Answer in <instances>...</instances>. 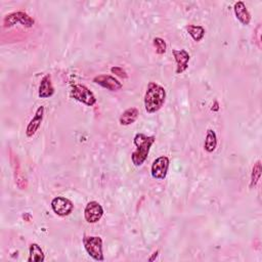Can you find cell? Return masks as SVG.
Returning a JSON list of instances; mask_svg holds the SVG:
<instances>
[{"label": "cell", "mask_w": 262, "mask_h": 262, "mask_svg": "<svg viewBox=\"0 0 262 262\" xmlns=\"http://www.w3.org/2000/svg\"><path fill=\"white\" fill-rule=\"evenodd\" d=\"M92 81L110 91H118L123 87L122 83L118 79L111 75H98L95 76Z\"/></svg>", "instance_id": "30bf717a"}, {"label": "cell", "mask_w": 262, "mask_h": 262, "mask_svg": "<svg viewBox=\"0 0 262 262\" xmlns=\"http://www.w3.org/2000/svg\"><path fill=\"white\" fill-rule=\"evenodd\" d=\"M159 253H160V251L159 250H157V251H155L154 253H153V255H152V257H150L149 258V261H155L157 258H158V256H159Z\"/></svg>", "instance_id": "603a6c76"}, {"label": "cell", "mask_w": 262, "mask_h": 262, "mask_svg": "<svg viewBox=\"0 0 262 262\" xmlns=\"http://www.w3.org/2000/svg\"><path fill=\"white\" fill-rule=\"evenodd\" d=\"M54 94V87L51 81V75L46 74L40 81L38 88V96L40 98H49Z\"/></svg>", "instance_id": "7c38bea8"}, {"label": "cell", "mask_w": 262, "mask_h": 262, "mask_svg": "<svg viewBox=\"0 0 262 262\" xmlns=\"http://www.w3.org/2000/svg\"><path fill=\"white\" fill-rule=\"evenodd\" d=\"M84 249L93 260L104 261L103 252V239L97 236H84L83 237Z\"/></svg>", "instance_id": "3957f363"}, {"label": "cell", "mask_w": 262, "mask_h": 262, "mask_svg": "<svg viewBox=\"0 0 262 262\" xmlns=\"http://www.w3.org/2000/svg\"><path fill=\"white\" fill-rule=\"evenodd\" d=\"M50 206L52 211L61 217L68 216L72 213L74 209V204L72 203L71 200L65 197H55L52 199Z\"/></svg>", "instance_id": "52a82bcc"}, {"label": "cell", "mask_w": 262, "mask_h": 262, "mask_svg": "<svg viewBox=\"0 0 262 262\" xmlns=\"http://www.w3.org/2000/svg\"><path fill=\"white\" fill-rule=\"evenodd\" d=\"M261 171H262V168H261V161H258L254 164L253 168H252V173H251V182H250V187H255L260 179V176H261Z\"/></svg>", "instance_id": "d6986e66"}, {"label": "cell", "mask_w": 262, "mask_h": 262, "mask_svg": "<svg viewBox=\"0 0 262 262\" xmlns=\"http://www.w3.org/2000/svg\"><path fill=\"white\" fill-rule=\"evenodd\" d=\"M166 100V90L163 86L156 82H150L144 93V109L149 114L161 110Z\"/></svg>", "instance_id": "6da1fadb"}, {"label": "cell", "mask_w": 262, "mask_h": 262, "mask_svg": "<svg viewBox=\"0 0 262 262\" xmlns=\"http://www.w3.org/2000/svg\"><path fill=\"white\" fill-rule=\"evenodd\" d=\"M261 25L259 24L258 26H257V28H256V30H255V33H254V36L256 35V38H257V40H256V43H257V45H258V48L260 49L261 48V37H260V35H261Z\"/></svg>", "instance_id": "7402d4cb"}, {"label": "cell", "mask_w": 262, "mask_h": 262, "mask_svg": "<svg viewBox=\"0 0 262 262\" xmlns=\"http://www.w3.org/2000/svg\"><path fill=\"white\" fill-rule=\"evenodd\" d=\"M11 162H12V166L14 169V179H16V183L21 188V190H25V188L27 187V181H26V178H24L23 173L21 172V166L19 163L18 157L12 156Z\"/></svg>", "instance_id": "9a60e30c"}, {"label": "cell", "mask_w": 262, "mask_h": 262, "mask_svg": "<svg viewBox=\"0 0 262 262\" xmlns=\"http://www.w3.org/2000/svg\"><path fill=\"white\" fill-rule=\"evenodd\" d=\"M18 23L26 28H31L35 24V21L25 11H13L3 19V26L5 28H10Z\"/></svg>", "instance_id": "5b68a950"}, {"label": "cell", "mask_w": 262, "mask_h": 262, "mask_svg": "<svg viewBox=\"0 0 262 262\" xmlns=\"http://www.w3.org/2000/svg\"><path fill=\"white\" fill-rule=\"evenodd\" d=\"M170 160L167 156L158 157L152 164L151 174L152 177L157 180H164L167 176Z\"/></svg>", "instance_id": "8992f818"}, {"label": "cell", "mask_w": 262, "mask_h": 262, "mask_svg": "<svg viewBox=\"0 0 262 262\" xmlns=\"http://www.w3.org/2000/svg\"><path fill=\"white\" fill-rule=\"evenodd\" d=\"M44 106H40L38 107V109L35 112L34 117L30 120V122L28 123L27 127H26V135L27 137L31 138L33 137L36 132L38 131V129L41 126V123L43 121V117H44Z\"/></svg>", "instance_id": "9c48e42d"}, {"label": "cell", "mask_w": 262, "mask_h": 262, "mask_svg": "<svg viewBox=\"0 0 262 262\" xmlns=\"http://www.w3.org/2000/svg\"><path fill=\"white\" fill-rule=\"evenodd\" d=\"M153 45L156 48V52L159 55H163L167 50V44L163 38L161 37H155L153 39Z\"/></svg>", "instance_id": "ffe728a7"}, {"label": "cell", "mask_w": 262, "mask_h": 262, "mask_svg": "<svg viewBox=\"0 0 262 262\" xmlns=\"http://www.w3.org/2000/svg\"><path fill=\"white\" fill-rule=\"evenodd\" d=\"M186 31L196 42H200L204 36H205V29L202 26L199 25H187L186 26Z\"/></svg>", "instance_id": "ac0fdd59"}, {"label": "cell", "mask_w": 262, "mask_h": 262, "mask_svg": "<svg viewBox=\"0 0 262 262\" xmlns=\"http://www.w3.org/2000/svg\"><path fill=\"white\" fill-rule=\"evenodd\" d=\"M45 260V255L43 250L41 249V247L36 244L33 243L29 247V258L28 261L29 262H43Z\"/></svg>", "instance_id": "2e32d148"}, {"label": "cell", "mask_w": 262, "mask_h": 262, "mask_svg": "<svg viewBox=\"0 0 262 262\" xmlns=\"http://www.w3.org/2000/svg\"><path fill=\"white\" fill-rule=\"evenodd\" d=\"M155 136H148L144 133H136L133 138V143L136 147L135 151L131 154V161L136 167H140L148 159L152 145L155 143Z\"/></svg>", "instance_id": "7a4b0ae2"}, {"label": "cell", "mask_w": 262, "mask_h": 262, "mask_svg": "<svg viewBox=\"0 0 262 262\" xmlns=\"http://www.w3.org/2000/svg\"><path fill=\"white\" fill-rule=\"evenodd\" d=\"M217 148V135L213 129H208L206 132L205 142H204V150L207 153H213Z\"/></svg>", "instance_id": "e0dca14e"}, {"label": "cell", "mask_w": 262, "mask_h": 262, "mask_svg": "<svg viewBox=\"0 0 262 262\" xmlns=\"http://www.w3.org/2000/svg\"><path fill=\"white\" fill-rule=\"evenodd\" d=\"M104 215V208L96 201H90L87 203L84 209V218L88 223L98 222Z\"/></svg>", "instance_id": "ba28073f"}, {"label": "cell", "mask_w": 262, "mask_h": 262, "mask_svg": "<svg viewBox=\"0 0 262 262\" xmlns=\"http://www.w3.org/2000/svg\"><path fill=\"white\" fill-rule=\"evenodd\" d=\"M111 72L113 73V74H115L116 76L124 78V79H126L128 77L126 71L122 67H112L111 68Z\"/></svg>", "instance_id": "44dd1931"}, {"label": "cell", "mask_w": 262, "mask_h": 262, "mask_svg": "<svg viewBox=\"0 0 262 262\" xmlns=\"http://www.w3.org/2000/svg\"><path fill=\"white\" fill-rule=\"evenodd\" d=\"M234 11L237 20L244 26H248L251 22V14L243 1H238L234 5Z\"/></svg>", "instance_id": "4fadbf2b"}, {"label": "cell", "mask_w": 262, "mask_h": 262, "mask_svg": "<svg viewBox=\"0 0 262 262\" xmlns=\"http://www.w3.org/2000/svg\"><path fill=\"white\" fill-rule=\"evenodd\" d=\"M70 96L79 103L84 104L87 107H92L96 104V97L94 93L83 84H75L72 86Z\"/></svg>", "instance_id": "277c9868"}, {"label": "cell", "mask_w": 262, "mask_h": 262, "mask_svg": "<svg viewBox=\"0 0 262 262\" xmlns=\"http://www.w3.org/2000/svg\"><path fill=\"white\" fill-rule=\"evenodd\" d=\"M139 116V111L136 108H129L125 110L119 118V123L123 126L133 124Z\"/></svg>", "instance_id": "5bb4252c"}, {"label": "cell", "mask_w": 262, "mask_h": 262, "mask_svg": "<svg viewBox=\"0 0 262 262\" xmlns=\"http://www.w3.org/2000/svg\"><path fill=\"white\" fill-rule=\"evenodd\" d=\"M172 54L176 63L175 73L180 75L187 70L188 63L191 61V55L185 49H172Z\"/></svg>", "instance_id": "8fae6325"}]
</instances>
